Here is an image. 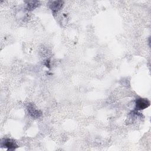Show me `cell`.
<instances>
[{
  "label": "cell",
  "instance_id": "cell-1",
  "mask_svg": "<svg viewBox=\"0 0 151 151\" xmlns=\"http://www.w3.org/2000/svg\"><path fill=\"white\" fill-rule=\"evenodd\" d=\"M150 101L147 99L139 98L136 100V108L137 110H140L147 108L150 106Z\"/></svg>",
  "mask_w": 151,
  "mask_h": 151
},
{
  "label": "cell",
  "instance_id": "cell-2",
  "mask_svg": "<svg viewBox=\"0 0 151 151\" xmlns=\"http://www.w3.org/2000/svg\"><path fill=\"white\" fill-rule=\"evenodd\" d=\"M63 2L61 1H51L50 4V7L53 12H57L62 7Z\"/></svg>",
  "mask_w": 151,
  "mask_h": 151
},
{
  "label": "cell",
  "instance_id": "cell-3",
  "mask_svg": "<svg viewBox=\"0 0 151 151\" xmlns=\"http://www.w3.org/2000/svg\"><path fill=\"white\" fill-rule=\"evenodd\" d=\"M2 145L3 146H4L5 147H8V149H9V150L15 149V147H17L18 146L14 140L9 139L4 140V141L2 142Z\"/></svg>",
  "mask_w": 151,
  "mask_h": 151
}]
</instances>
